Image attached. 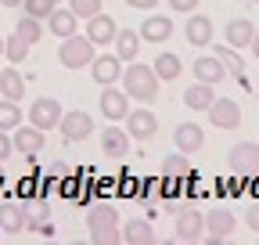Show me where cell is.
Returning <instances> with one entry per match:
<instances>
[{
	"label": "cell",
	"instance_id": "cell-21",
	"mask_svg": "<svg viewBox=\"0 0 259 245\" xmlns=\"http://www.w3.org/2000/svg\"><path fill=\"white\" fill-rule=\"evenodd\" d=\"M216 58L223 61V69H227V76H234L245 90H252V83H248V72H245V58L234 51V47H216Z\"/></svg>",
	"mask_w": 259,
	"mask_h": 245
},
{
	"label": "cell",
	"instance_id": "cell-35",
	"mask_svg": "<svg viewBox=\"0 0 259 245\" xmlns=\"http://www.w3.org/2000/svg\"><path fill=\"white\" fill-rule=\"evenodd\" d=\"M11 151H15L11 134H8V130H0V162H8V159H11Z\"/></svg>",
	"mask_w": 259,
	"mask_h": 245
},
{
	"label": "cell",
	"instance_id": "cell-19",
	"mask_svg": "<svg viewBox=\"0 0 259 245\" xmlns=\"http://www.w3.org/2000/svg\"><path fill=\"white\" fill-rule=\"evenodd\" d=\"M101 151L108 159H122L126 151H130V134L122 127H105L101 130Z\"/></svg>",
	"mask_w": 259,
	"mask_h": 245
},
{
	"label": "cell",
	"instance_id": "cell-12",
	"mask_svg": "<svg viewBox=\"0 0 259 245\" xmlns=\"http://www.w3.org/2000/svg\"><path fill=\"white\" fill-rule=\"evenodd\" d=\"M90 76H94L97 87H112V83L122 76V61H119L115 54H94V61H90Z\"/></svg>",
	"mask_w": 259,
	"mask_h": 245
},
{
	"label": "cell",
	"instance_id": "cell-2",
	"mask_svg": "<svg viewBox=\"0 0 259 245\" xmlns=\"http://www.w3.org/2000/svg\"><path fill=\"white\" fill-rule=\"evenodd\" d=\"M119 79H122L126 98H134V101H155V98H158V76H155L151 65L130 61V69H126Z\"/></svg>",
	"mask_w": 259,
	"mask_h": 245
},
{
	"label": "cell",
	"instance_id": "cell-22",
	"mask_svg": "<svg viewBox=\"0 0 259 245\" xmlns=\"http://www.w3.org/2000/svg\"><path fill=\"white\" fill-rule=\"evenodd\" d=\"M25 206L22 202H0V231L4 234H18L25 227Z\"/></svg>",
	"mask_w": 259,
	"mask_h": 245
},
{
	"label": "cell",
	"instance_id": "cell-5",
	"mask_svg": "<svg viewBox=\"0 0 259 245\" xmlns=\"http://www.w3.org/2000/svg\"><path fill=\"white\" fill-rule=\"evenodd\" d=\"M177 241H202L205 238V213L194 206H180L177 213Z\"/></svg>",
	"mask_w": 259,
	"mask_h": 245
},
{
	"label": "cell",
	"instance_id": "cell-31",
	"mask_svg": "<svg viewBox=\"0 0 259 245\" xmlns=\"http://www.w3.org/2000/svg\"><path fill=\"white\" fill-rule=\"evenodd\" d=\"M4 58L11 61V65H22V61L29 58V44H25L22 36H15V33H11V36L4 40Z\"/></svg>",
	"mask_w": 259,
	"mask_h": 245
},
{
	"label": "cell",
	"instance_id": "cell-33",
	"mask_svg": "<svg viewBox=\"0 0 259 245\" xmlns=\"http://www.w3.org/2000/svg\"><path fill=\"white\" fill-rule=\"evenodd\" d=\"M54 8H58V0H22V11H25L29 18H40V22H44Z\"/></svg>",
	"mask_w": 259,
	"mask_h": 245
},
{
	"label": "cell",
	"instance_id": "cell-24",
	"mask_svg": "<svg viewBox=\"0 0 259 245\" xmlns=\"http://www.w3.org/2000/svg\"><path fill=\"white\" fill-rule=\"evenodd\" d=\"M119 234L126 245H155V231L148 220H126V224H119Z\"/></svg>",
	"mask_w": 259,
	"mask_h": 245
},
{
	"label": "cell",
	"instance_id": "cell-41",
	"mask_svg": "<svg viewBox=\"0 0 259 245\" xmlns=\"http://www.w3.org/2000/svg\"><path fill=\"white\" fill-rule=\"evenodd\" d=\"M252 195H255V198H259V180H255V184H252Z\"/></svg>",
	"mask_w": 259,
	"mask_h": 245
},
{
	"label": "cell",
	"instance_id": "cell-10",
	"mask_svg": "<svg viewBox=\"0 0 259 245\" xmlns=\"http://www.w3.org/2000/svg\"><path fill=\"white\" fill-rule=\"evenodd\" d=\"M29 123H32V127H40L44 134H47V130H58L61 105H58L54 98H36V101H32V108H29Z\"/></svg>",
	"mask_w": 259,
	"mask_h": 245
},
{
	"label": "cell",
	"instance_id": "cell-14",
	"mask_svg": "<svg viewBox=\"0 0 259 245\" xmlns=\"http://www.w3.org/2000/svg\"><path fill=\"white\" fill-rule=\"evenodd\" d=\"M126 112H130L126 90H119V87H105V90H101V115H105L108 123H122Z\"/></svg>",
	"mask_w": 259,
	"mask_h": 245
},
{
	"label": "cell",
	"instance_id": "cell-34",
	"mask_svg": "<svg viewBox=\"0 0 259 245\" xmlns=\"http://www.w3.org/2000/svg\"><path fill=\"white\" fill-rule=\"evenodd\" d=\"M69 11L87 22V18H94L97 11H101V0H69Z\"/></svg>",
	"mask_w": 259,
	"mask_h": 245
},
{
	"label": "cell",
	"instance_id": "cell-38",
	"mask_svg": "<svg viewBox=\"0 0 259 245\" xmlns=\"http://www.w3.org/2000/svg\"><path fill=\"white\" fill-rule=\"evenodd\" d=\"M245 224H248V227H252V231L259 234V202H255V206H252V209L245 213Z\"/></svg>",
	"mask_w": 259,
	"mask_h": 245
},
{
	"label": "cell",
	"instance_id": "cell-15",
	"mask_svg": "<svg viewBox=\"0 0 259 245\" xmlns=\"http://www.w3.org/2000/svg\"><path fill=\"white\" fill-rule=\"evenodd\" d=\"M212 18L209 15H198V11H191L187 15V29H184V36H187V44L191 47H209L212 44Z\"/></svg>",
	"mask_w": 259,
	"mask_h": 245
},
{
	"label": "cell",
	"instance_id": "cell-25",
	"mask_svg": "<svg viewBox=\"0 0 259 245\" xmlns=\"http://www.w3.org/2000/svg\"><path fill=\"white\" fill-rule=\"evenodd\" d=\"M0 94H4L8 101H22L25 98V76L18 72V65L0 69Z\"/></svg>",
	"mask_w": 259,
	"mask_h": 245
},
{
	"label": "cell",
	"instance_id": "cell-13",
	"mask_svg": "<svg viewBox=\"0 0 259 245\" xmlns=\"http://www.w3.org/2000/svg\"><path fill=\"white\" fill-rule=\"evenodd\" d=\"M15 151H22V155H40V151H44V141H47V134L40 130V127H32V123H29V127H22V123H18V127H15Z\"/></svg>",
	"mask_w": 259,
	"mask_h": 245
},
{
	"label": "cell",
	"instance_id": "cell-30",
	"mask_svg": "<svg viewBox=\"0 0 259 245\" xmlns=\"http://www.w3.org/2000/svg\"><path fill=\"white\" fill-rule=\"evenodd\" d=\"M22 123V108H18V101H8V98H0V130H15Z\"/></svg>",
	"mask_w": 259,
	"mask_h": 245
},
{
	"label": "cell",
	"instance_id": "cell-43",
	"mask_svg": "<svg viewBox=\"0 0 259 245\" xmlns=\"http://www.w3.org/2000/svg\"><path fill=\"white\" fill-rule=\"evenodd\" d=\"M252 4H259V0H252Z\"/></svg>",
	"mask_w": 259,
	"mask_h": 245
},
{
	"label": "cell",
	"instance_id": "cell-7",
	"mask_svg": "<svg viewBox=\"0 0 259 245\" xmlns=\"http://www.w3.org/2000/svg\"><path fill=\"white\" fill-rule=\"evenodd\" d=\"M205 112H209V123L216 130H238L241 127V105L231 98H216Z\"/></svg>",
	"mask_w": 259,
	"mask_h": 245
},
{
	"label": "cell",
	"instance_id": "cell-11",
	"mask_svg": "<svg viewBox=\"0 0 259 245\" xmlns=\"http://www.w3.org/2000/svg\"><path fill=\"white\" fill-rule=\"evenodd\" d=\"M115 33H119V25H115V18H112V15L97 11L94 18H87V36H90V44H94V47H112Z\"/></svg>",
	"mask_w": 259,
	"mask_h": 245
},
{
	"label": "cell",
	"instance_id": "cell-44",
	"mask_svg": "<svg viewBox=\"0 0 259 245\" xmlns=\"http://www.w3.org/2000/svg\"><path fill=\"white\" fill-rule=\"evenodd\" d=\"M0 234H4V231H0Z\"/></svg>",
	"mask_w": 259,
	"mask_h": 245
},
{
	"label": "cell",
	"instance_id": "cell-1",
	"mask_svg": "<svg viewBox=\"0 0 259 245\" xmlns=\"http://www.w3.org/2000/svg\"><path fill=\"white\" fill-rule=\"evenodd\" d=\"M119 213H115V206H108V202H94L90 209H87V231H90V241L94 245H119L122 241V234H119Z\"/></svg>",
	"mask_w": 259,
	"mask_h": 245
},
{
	"label": "cell",
	"instance_id": "cell-18",
	"mask_svg": "<svg viewBox=\"0 0 259 245\" xmlns=\"http://www.w3.org/2000/svg\"><path fill=\"white\" fill-rule=\"evenodd\" d=\"M223 36H227V47L241 51V47H248L252 36H255V22H252V18H231V22H227V29H223Z\"/></svg>",
	"mask_w": 259,
	"mask_h": 245
},
{
	"label": "cell",
	"instance_id": "cell-8",
	"mask_svg": "<svg viewBox=\"0 0 259 245\" xmlns=\"http://www.w3.org/2000/svg\"><path fill=\"white\" fill-rule=\"evenodd\" d=\"M234 213L231 209H212V213H205V241L209 245H220V241H227V238H231L234 234Z\"/></svg>",
	"mask_w": 259,
	"mask_h": 245
},
{
	"label": "cell",
	"instance_id": "cell-42",
	"mask_svg": "<svg viewBox=\"0 0 259 245\" xmlns=\"http://www.w3.org/2000/svg\"><path fill=\"white\" fill-rule=\"evenodd\" d=\"M0 54H4V36H0Z\"/></svg>",
	"mask_w": 259,
	"mask_h": 245
},
{
	"label": "cell",
	"instance_id": "cell-23",
	"mask_svg": "<svg viewBox=\"0 0 259 245\" xmlns=\"http://www.w3.org/2000/svg\"><path fill=\"white\" fill-rule=\"evenodd\" d=\"M112 44H115V58L119 61H137V54H141V33L137 29H119Z\"/></svg>",
	"mask_w": 259,
	"mask_h": 245
},
{
	"label": "cell",
	"instance_id": "cell-26",
	"mask_svg": "<svg viewBox=\"0 0 259 245\" xmlns=\"http://www.w3.org/2000/svg\"><path fill=\"white\" fill-rule=\"evenodd\" d=\"M47 25H51V33H54L58 40H65V36H72V33H76L79 18H76L69 8H54V11L47 15Z\"/></svg>",
	"mask_w": 259,
	"mask_h": 245
},
{
	"label": "cell",
	"instance_id": "cell-28",
	"mask_svg": "<svg viewBox=\"0 0 259 245\" xmlns=\"http://www.w3.org/2000/svg\"><path fill=\"white\" fill-rule=\"evenodd\" d=\"M212 101H216V90H212L209 83H191V87L184 90V105L194 108V112H205Z\"/></svg>",
	"mask_w": 259,
	"mask_h": 245
},
{
	"label": "cell",
	"instance_id": "cell-16",
	"mask_svg": "<svg viewBox=\"0 0 259 245\" xmlns=\"http://www.w3.org/2000/svg\"><path fill=\"white\" fill-rule=\"evenodd\" d=\"M137 33H141L144 44H155V47H158V44H166V40L173 36V18H166V15H151V18L141 22Z\"/></svg>",
	"mask_w": 259,
	"mask_h": 245
},
{
	"label": "cell",
	"instance_id": "cell-32",
	"mask_svg": "<svg viewBox=\"0 0 259 245\" xmlns=\"http://www.w3.org/2000/svg\"><path fill=\"white\" fill-rule=\"evenodd\" d=\"M162 173H166V177H173V180L187 177V173H191V162H187V155H184V151H177V155L162 159Z\"/></svg>",
	"mask_w": 259,
	"mask_h": 245
},
{
	"label": "cell",
	"instance_id": "cell-40",
	"mask_svg": "<svg viewBox=\"0 0 259 245\" xmlns=\"http://www.w3.org/2000/svg\"><path fill=\"white\" fill-rule=\"evenodd\" d=\"M4 8H22V0H0Z\"/></svg>",
	"mask_w": 259,
	"mask_h": 245
},
{
	"label": "cell",
	"instance_id": "cell-20",
	"mask_svg": "<svg viewBox=\"0 0 259 245\" xmlns=\"http://www.w3.org/2000/svg\"><path fill=\"white\" fill-rule=\"evenodd\" d=\"M173 137H177V148L184 155H194V151H202V144H205V134H202L198 123H180Z\"/></svg>",
	"mask_w": 259,
	"mask_h": 245
},
{
	"label": "cell",
	"instance_id": "cell-27",
	"mask_svg": "<svg viewBox=\"0 0 259 245\" xmlns=\"http://www.w3.org/2000/svg\"><path fill=\"white\" fill-rule=\"evenodd\" d=\"M151 69H155L158 83H173V79H177V76L184 72V61H180V58H177L173 51H162V54L155 58V65H151Z\"/></svg>",
	"mask_w": 259,
	"mask_h": 245
},
{
	"label": "cell",
	"instance_id": "cell-29",
	"mask_svg": "<svg viewBox=\"0 0 259 245\" xmlns=\"http://www.w3.org/2000/svg\"><path fill=\"white\" fill-rule=\"evenodd\" d=\"M15 36H22L29 47H32V44H40V36H44L40 18H29V15H25V18H18V22H15Z\"/></svg>",
	"mask_w": 259,
	"mask_h": 245
},
{
	"label": "cell",
	"instance_id": "cell-39",
	"mask_svg": "<svg viewBox=\"0 0 259 245\" xmlns=\"http://www.w3.org/2000/svg\"><path fill=\"white\" fill-rule=\"evenodd\" d=\"M248 47H252V54L259 58V25H255V36H252V44H248Z\"/></svg>",
	"mask_w": 259,
	"mask_h": 245
},
{
	"label": "cell",
	"instance_id": "cell-4",
	"mask_svg": "<svg viewBox=\"0 0 259 245\" xmlns=\"http://www.w3.org/2000/svg\"><path fill=\"white\" fill-rule=\"evenodd\" d=\"M227 162H231V170L238 177H255L259 173V144L255 141H238L231 151H227Z\"/></svg>",
	"mask_w": 259,
	"mask_h": 245
},
{
	"label": "cell",
	"instance_id": "cell-17",
	"mask_svg": "<svg viewBox=\"0 0 259 245\" xmlns=\"http://www.w3.org/2000/svg\"><path fill=\"white\" fill-rule=\"evenodd\" d=\"M191 72L198 76V83H209V87H216L220 79H227V69H223V61H220L216 54H202V58H194Z\"/></svg>",
	"mask_w": 259,
	"mask_h": 245
},
{
	"label": "cell",
	"instance_id": "cell-3",
	"mask_svg": "<svg viewBox=\"0 0 259 245\" xmlns=\"http://www.w3.org/2000/svg\"><path fill=\"white\" fill-rule=\"evenodd\" d=\"M94 54H97V47L90 44V36L83 33H72V36H65L61 40V47H58V61L65 69H87L90 61H94Z\"/></svg>",
	"mask_w": 259,
	"mask_h": 245
},
{
	"label": "cell",
	"instance_id": "cell-6",
	"mask_svg": "<svg viewBox=\"0 0 259 245\" xmlns=\"http://www.w3.org/2000/svg\"><path fill=\"white\" fill-rule=\"evenodd\" d=\"M58 130L65 141H87L94 134V115L83 112V108H72V112H61V123H58Z\"/></svg>",
	"mask_w": 259,
	"mask_h": 245
},
{
	"label": "cell",
	"instance_id": "cell-36",
	"mask_svg": "<svg viewBox=\"0 0 259 245\" xmlns=\"http://www.w3.org/2000/svg\"><path fill=\"white\" fill-rule=\"evenodd\" d=\"M169 11H177V15H191V11H198V0H169Z\"/></svg>",
	"mask_w": 259,
	"mask_h": 245
},
{
	"label": "cell",
	"instance_id": "cell-37",
	"mask_svg": "<svg viewBox=\"0 0 259 245\" xmlns=\"http://www.w3.org/2000/svg\"><path fill=\"white\" fill-rule=\"evenodd\" d=\"M122 4H126V8H134V11H151L158 0H122Z\"/></svg>",
	"mask_w": 259,
	"mask_h": 245
},
{
	"label": "cell",
	"instance_id": "cell-9",
	"mask_svg": "<svg viewBox=\"0 0 259 245\" xmlns=\"http://www.w3.org/2000/svg\"><path fill=\"white\" fill-rule=\"evenodd\" d=\"M126 134L134 137V141H148L158 134V115L151 108H134V112H126Z\"/></svg>",
	"mask_w": 259,
	"mask_h": 245
}]
</instances>
